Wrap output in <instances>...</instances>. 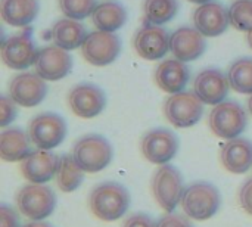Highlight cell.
Listing matches in <instances>:
<instances>
[{"mask_svg": "<svg viewBox=\"0 0 252 227\" xmlns=\"http://www.w3.org/2000/svg\"><path fill=\"white\" fill-rule=\"evenodd\" d=\"M128 191L117 182H105L97 185L89 196L92 213L102 222H115L121 219L130 208Z\"/></svg>", "mask_w": 252, "mask_h": 227, "instance_id": "6da1fadb", "label": "cell"}, {"mask_svg": "<svg viewBox=\"0 0 252 227\" xmlns=\"http://www.w3.org/2000/svg\"><path fill=\"white\" fill-rule=\"evenodd\" d=\"M221 198L219 189L208 182H195L185 189L182 208L192 220H208L220 208Z\"/></svg>", "mask_w": 252, "mask_h": 227, "instance_id": "7a4b0ae2", "label": "cell"}, {"mask_svg": "<svg viewBox=\"0 0 252 227\" xmlns=\"http://www.w3.org/2000/svg\"><path fill=\"white\" fill-rule=\"evenodd\" d=\"M71 155L84 173H97L111 164L112 146L100 134H87L75 142Z\"/></svg>", "mask_w": 252, "mask_h": 227, "instance_id": "3957f363", "label": "cell"}, {"mask_svg": "<svg viewBox=\"0 0 252 227\" xmlns=\"http://www.w3.org/2000/svg\"><path fill=\"white\" fill-rule=\"evenodd\" d=\"M16 205L19 213L31 222H41L55 211L56 195L44 185L30 183L18 191Z\"/></svg>", "mask_w": 252, "mask_h": 227, "instance_id": "277c9868", "label": "cell"}, {"mask_svg": "<svg viewBox=\"0 0 252 227\" xmlns=\"http://www.w3.org/2000/svg\"><path fill=\"white\" fill-rule=\"evenodd\" d=\"M208 124L216 136L232 140L245 131L248 117L245 109L238 102L224 100L211 109Z\"/></svg>", "mask_w": 252, "mask_h": 227, "instance_id": "5b68a950", "label": "cell"}, {"mask_svg": "<svg viewBox=\"0 0 252 227\" xmlns=\"http://www.w3.org/2000/svg\"><path fill=\"white\" fill-rule=\"evenodd\" d=\"M185 189L180 171L171 164L161 165L152 177L154 196L159 207L167 213H173L177 208L182 202Z\"/></svg>", "mask_w": 252, "mask_h": 227, "instance_id": "8992f818", "label": "cell"}, {"mask_svg": "<svg viewBox=\"0 0 252 227\" xmlns=\"http://www.w3.org/2000/svg\"><path fill=\"white\" fill-rule=\"evenodd\" d=\"M28 134L37 149L52 151L63 142L66 136V123L59 114L43 112L31 120Z\"/></svg>", "mask_w": 252, "mask_h": 227, "instance_id": "52a82bcc", "label": "cell"}, {"mask_svg": "<svg viewBox=\"0 0 252 227\" xmlns=\"http://www.w3.org/2000/svg\"><path fill=\"white\" fill-rule=\"evenodd\" d=\"M204 114V102L192 92L171 95L164 105L165 118L177 129L195 126Z\"/></svg>", "mask_w": 252, "mask_h": 227, "instance_id": "ba28073f", "label": "cell"}, {"mask_svg": "<svg viewBox=\"0 0 252 227\" xmlns=\"http://www.w3.org/2000/svg\"><path fill=\"white\" fill-rule=\"evenodd\" d=\"M121 52V40L114 32L94 31L87 35L81 46L83 58L94 66L112 64Z\"/></svg>", "mask_w": 252, "mask_h": 227, "instance_id": "9c48e42d", "label": "cell"}, {"mask_svg": "<svg viewBox=\"0 0 252 227\" xmlns=\"http://www.w3.org/2000/svg\"><path fill=\"white\" fill-rule=\"evenodd\" d=\"M38 50L35 49L31 37L25 32L10 35L3 40L0 46V56L3 64L16 71H24L35 64Z\"/></svg>", "mask_w": 252, "mask_h": 227, "instance_id": "30bf717a", "label": "cell"}, {"mask_svg": "<svg viewBox=\"0 0 252 227\" xmlns=\"http://www.w3.org/2000/svg\"><path fill=\"white\" fill-rule=\"evenodd\" d=\"M179 139L167 129H154L142 139V154L152 164H168L176 157Z\"/></svg>", "mask_w": 252, "mask_h": 227, "instance_id": "8fae6325", "label": "cell"}, {"mask_svg": "<svg viewBox=\"0 0 252 227\" xmlns=\"http://www.w3.org/2000/svg\"><path fill=\"white\" fill-rule=\"evenodd\" d=\"M47 95L46 80L37 72H22L12 78L9 84V97L24 108L37 106Z\"/></svg>", "mask_w": 252, "mask_h": 227, "instance_id": "7c38bea8", "label": "cell"}, {"mask_svg": "<svg viewBox=\"0 0 252 227\" xmlns=\"http://www.w3.org/2000/svg\"><path fill=\"white\" fill-rule=\"evenodd\" d=\"M133 46L142 59L158 61L170 52V34L159 25L145 24L136 32Z\"/></svg>", "mask_w": 252, "mask_h": 227, "instance_id": "4fadbf2b", "label": "cell"}, {"mask_svg": "<svg viewBox=\"0 0 252 227\" xmlns=\"http://www.w3.org/2000/svg\"><path fill=\"white\" fill-rule=\"evenodd\" d=\"M68 105L77 117L89 120L97 117L103 111L106 105V96L96 84L83 83L69 92Z\"/></svg>", "mask_w": 252, "mask_h": 227, "instance_id": "5bb4252c", "label": "cell"}, {"mask_svg": "<svg viewBox=\"0 0 252 227\" xmlns=\"http://www.w3.org/2000/svg\"><path fill=\"white\" fill-rule=\"evenodd\" d=\"M35 72L46 81H58L66 77L72 69V58L68 50L53 46H46L38 50L34 64Z\"/></svg>", "mask_w": 252, "mask_h": 227, "instance_id": "9a60e30c", "label": "cell"}, {"mask_svg": "<svg viewBox=\"0 0 252 227\" xmlns=\"http://www.w3.org/2000/svg\"><path fill=\"white\" fill-rule=\"evenodd\" d=\"M59 161L61 157H58L55 152L35 149L24 161H21L19 170L30 183L44 185L56 177Z\"/></svg>", "mask_w": 252, "mask_h": 227, "instance_id": "2e32d148", "label": "cell"}, {"mask_svg": "<svg viewBox=\"0 0 252 227\" xmlns=\"http://www.w3.org/2000/svg\"><path fill=\"white\" fill-rule=\"evenodd\" d=\"M230 89L229 78L220 69H204L201 71L193 83V93L205 105H219L224 102Z\"/></svg>", "mask_w": 252, "mask_h": 227, "instance_id": "e0dca14e", "label": "cell"}, {"mask_svg": "<svg viewBox=\"0 0 252 227\" xmlns=\"http://www.w3.org/2000/svg\"><path fill=\"white\" fill-rule=\"evenodd\" d=\"M207 47L205 35L196 28L182 27L170 35V52L182 62H190L198 59Z\"/></svg>", "mask_w": 252, "mask_h": 227, "instance_id": "ac0fdd59", "label": "cell"}, {"mask_svg": "<svg viewBox=\"0 0 252 227\" xmlns=\"http://www.w3.org/2000/svg\"><path fill=\"white\" fill-rule=\"evenodd\" d=\"M229 24V10L217 1L201 4L193 13V25L205 37L221 35L227 30Z\"/></svg>", "mask_w": 252, "mask_h": 227, "instance_id": "d6986e66", "label": "cell"}, {"mask_svg": "<svg viewBox=\"0 0 252 227\" xmlns=\"http://www.w3.org/2000/svg\"><path fill=\"white\" fill-rule=\"evenodd\" d=\"M190 78V71L188 65L179 59H167L161 62L155 71L157 86L170 95L183 92Z\"/></svg>", "mask_w": 252, "mask_h": 227, "instance_id": "ffe728a7", "label": "cell"}, {"mask_svg": "<svg viewBox=\"0 0 252 227\" xmlns=\"http://www.w3.org/2000/svg\"><path fill=\"white\" fill-rule=\"evenodd\" d=\"M221 164L233 174H244L252 167V142L244 137L229 140L221 148Z\"/></svg>", "mask_w": 252, "mask_h": 227, "instance_id": "44dd1931", "label": "cell"}, {"mask_svg": "<svg viewBox=\"0 0 252 227\" xmlns=\"http://www.w3.org/2000/svg\"><path fill=\"white\" fill-rule=\"evenodd\" d=\"M30 134L19 127L4 129L0 133V158L7 162H21L31 152Z\"/></svg>", "mask_w": 252, "mask_h": 227, "instance_id": "7402d4cb", "label": "cell"}, {"mask_svg": "<svg viewBox=\"0 0 252 227\" xmlns=\"http://www.w3.org/2000/svg\"><path fill=\"white\" fill-rule=\"evenodd\" d=\"M87 30L86 27L71 18L59 19L52 27V40L53 43L65 50H74L77 47H81L84 40L87 38Z\"/></svg>", "mask_w": 252, "mask_h": 227, "instance_id": "603a6c76", "label": "cell"}, {"mask_svg": "<svg viewBox=\"0 0 252 227\" xmlns=\"http://www.w3.org/2000/svg\"><path fill=\"white\" fill-rule=\"evenodd\" d=\"M126 21H127V10L120 1L115 0L99 3L92 13V22L99 31L114 32L123 28Z\"/></svg>", "mask_w": 252, "mask_h": 227, "instance_id": "cb8c5ba5", "label": "cell"}, {"mask_svg": "<svg viewBox=\"0 0 252 227\" xmlns=\"http://www.w3.org/2000/svg\"><path fill=\"white\" fill-rule=\"evenodd\" d=\"M38 13L37 0H0L1 19L12 27H27Z\"/></svg>", "mask_w": 252, "mask_h": 227, "instance_id": "d4e9b609", "label": "cell"}, {"mask_svg": "<svg viewBox=\"0 0 252 227\" xmlns=\"http://www.w3.org/2000/svg\"><path fill=\"white\" fill-rule=\"evenodd\" d=\"M84 180V171L81 167L75 162L72 155H62L56 173V185L58 188L65 192H74L77 191Z\"/></svg>", "mask_w": 252, "mask_h": 227, "instance_id": "484cf974", "label": "cell"}, {"mask_svg": "<svg viewBox=\"0 0 252 227\" xmlns=\"http://www.w3.org/2000/svg\"><path fill=\"white\" fill-rule=\"evenodd\" d=\"M145 19L148 24L162 25L170 22L179 12L177 0H145Z\"/></svg>", "mask_w": 252, "mask_h": 227, "instance_id": "4316f807", "label": "cell"}, {"mask_svg": "<svg viewBox=\"0 0 252 227\" xmlns=\"http://www.w3.org/2000/svg\"><path fill=\"white\" fill-rule=\"evenodd\" d=\"M230 87L242 95H252V59L242 58L232 64L227 72Z\"/></svg>", "mask_w": 252, "mask_h": 227, "instance_id": "83f0119b", "label": "cell"}, {"mask_svg": "<svg viewBox=\"0 0 252 227\" xmlns=\"http://www.w3.org/2000/svg\"><path fill=\"white\" fill-rule=\"evenodd\" d=\"M230 25L239 31L252 30V0H236L229 9Z\"/></svg>", "mask_w": 252, "mask_h": 227, "instance_id": "f1b7e54d", "label": "cell"}, {"mask_svg": "<svg viewBox=\"0 0 252 227\" xmlns=\"http://www.w3.org/2000/svg\"><path fill=\"white\" fill-rule=\"evenodd\" d=\"M96 0H59L61 12L71 19L80 21L87 16H92L96 9Z\"/></svg>", "mask_w": 252, "mask_h": 227, "instance_id": "f546056e", "label": "cell"}, {"mask_svg": "<svg viewBox=\"0 0 252 227\" xmlns=\"http://www.w3.org/2000/svg\"><path fill=\"white\" fill-rule=\"evenodd\" d=\"M16 114H18L16 103L7 96H1L0 97V127L9 126L16 118Z\"/></svg>", "mask_w": 252, "mask_h": 227, "instance_id": "4dcf8cb0", "label": "cell"}, {"mask_svg": "<svg viewBox=\"0 0 252 227\" xmlns=\"http://www.w3.org/2000/svg\"><path fill=\"white\" fill-rule=\"evenodd\" d=\"M157 227H193L188 216L168 213L157 222Z\"/></svg>", "mask_w": 252, "mask_h": 227, "instance_id": "1f68e13d", "label": "cell"}, {"mask_svg": "<svg viewBox=\"0 0 252 227\" xmlns=\"http://www.w3.org/2000/svg\"><path fill=\"white\" fill-rule=\"evenodd\" d=\"M0 227H21L19 217L12 207L0 205Z\"/></svg>", "mask_w": 252, "mask_h": 227, "instance_id": "d6a6232c", "label": "cell"}, {"mask_svg": "<svg viewBox=\"0 0 252 227\" xmlns=\"http://www.w3.org/2000/svg\"><path fill=\"white\" fill-rule=\"evenodd\" d=\"M123 227H157V222L145 213H136L124 222Z\"/></svg>", "mask_w": 252, "mask_h": 227, "instance_id": "836d02e7", "label": "cell"}, {"mask_svg": "<svg viewBox=\"0 0 252 227\" xmlns=\"http://www.w3.org/2000/svg\"><path fill=\"white\" fill-rule=\"evenodd\" d=\"M239 202L242 205V208L252 216V179H248L239 192Z\"/></svg>", "mask_w": 252, "mask_h": 227, "instance_id": "e575fe53", "label": "cell"}, {"mask_svg": "<svg viewBox=\"0 0 252 227\" xmlns=\"http://www.w3.org/2000/svg\"><path fill=\"white\" fill-rule=\"evenodd\" d=\"M22 227H53L50 223H47V222H44V220H41V222H31V223H27V225H24Z\"/></svg>", "mask_w": 252, "mask_h": 227, "instance_id": "d590c367", "label": "cell"}, {"mask_svg": "<svg viewBox=\"0 0 252 227\" xmlns=\"http://www.w3.org/2000/svg\"><path fill=\"white\" fill-rule=\"evenodd\" d=\"M190 3H195V4H198V6H201V4H205V3H210V1H213V0H189Z\"/></svg>", "mask_w": 252, "mask_h": 227, "instance_id": "8d00e7d4", "label": "cell"}, {"mask_svg": "<svg viewBox=\"0 0 252 227\" xmlns=\"http://www.w3.org/2000/svg\"><path fill=\"white\" fill-rule=\"evenodd\" d=\"M248 44H250V47L252 49V30L248 32Z\"/></svg>", "mask_w": 252, "mask_h": 227, "instance_id": "74e56055", "label": "cell"}, {"mask_svg": "<svg viewBox=\"0 0 252 227\" xmlns=\"http://www.w3.org/2000/svg\"><path fill=\"white\" fill-rule=\"evenodd\" d=\"M248 111H250V114L252 115V95L251 97H250V100H248Z\"/></svg>", "mask_w": 252, "mask_h": 227, "instance_id": "f35d334b", "label": "cell"}]
</instances>
